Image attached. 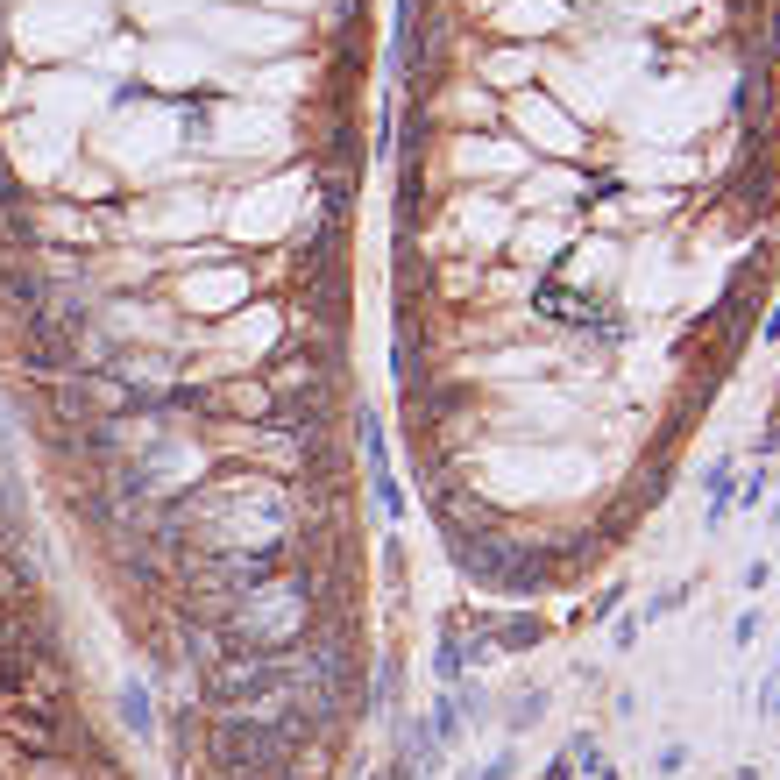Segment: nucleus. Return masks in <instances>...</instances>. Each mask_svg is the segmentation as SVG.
<instances>
[{
  "mask_svg": "<svg viewBox=\"0 0 780 780\" xmlns=\"http://www.w3.org/2000/svg\"><path fill=\"white\" fill-rule=\"evenodd\" d=\"M766 710H773V717H780V681H773V688H766Z\"/></svg>",
  "mask_w": 780,
  "mask_h": 780,
  "instance_id": "obj_1",
  "label": "nucleus"
},
{
  "mask_svg": "<svg viewBox=\"0 0 780 780\" xmlns=\"http://www.w3.org/2000/svg\"><path fill=\"white\" fill-rule=\"evenodd\" d=\"M731 780H759V766H738V773H731Z\"/></svg>",
  "mask_w": 780,
  "mask_h": 780,
  "instance_id": "obj_2",
  "label": "nucleus"
}]
</instances>
